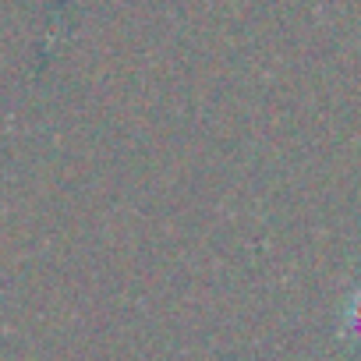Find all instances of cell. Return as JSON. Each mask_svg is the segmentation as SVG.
<instances>
[{
	"mask_svg": "<svg viewBox=\"0 0 361 361\" xmlns=\"http://www.w3.org/2000/svg\"><path fill=\"white\" fill-rule=\"evenodd\" d=\"M340 329H343V336H347L350 343H357V347H361V283L350 290V298H347V305H343Z\"/></svg>",
	"mask_w": 361,
	"mask_h": 361,
	"instance_id": "obj_1",
	"label": "cell"
}]
</instances>
